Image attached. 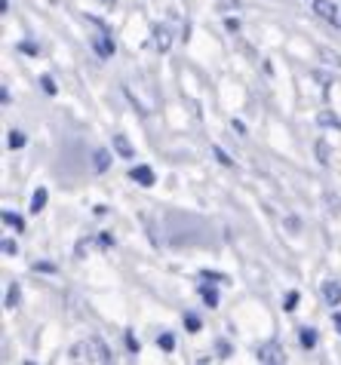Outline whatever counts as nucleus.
Instances as JSON below:
<instances>
[{"mask_svg":"<svg viewBox=\"0 0 341 365\" xmlns=\"http://www.w3.org/2000/svg\"><path fill=\"white\" fill-rule=\"evenodd\" d=\"M71 356H74V359H89V362H111V359H114L111 350H108L98 338H89V341H83V344H77V347L71 350Z\"/></svg>","mask_w":341,"mask_h":365,"instance_id":"1","label":"nucleus"},{"mask_svg":"<svg viewBox=\"0 0 341 365\" xmlns=\"http://www.w3.org/2000/svg\"><path fill=\"white\" fill-rule=\"evenodd\" d=\"M314 13L323 19V22H329V25H338L341 22L335 4H329V0H314Z\"/></svg>","mask_w":341,"mask_h":365,"instance_id":"2","label":"nucleus"},{"mask_svg":"<svg viewBox=\"0 0 341 365\" xmlns=\"http://www.w3.org/2000/svg\"><path fill=\"white\" fill-rule=\"evenodd\" d=\"M129 178L138 181L142 187H151L154 185V172L148 169V166H133V169H129Z\"/></svg>","mask_w":341,"mask_h":365,"instance_id":"3","label":"nucleus"},{"mask_svg":"<svg viewBox=\"0 0 341 365\" xmlns=\"http://www.w3.org/2000/svg\"><path fill=\"white\" fill-rule=\"evenodd\" d=\"M323 298H326V304L329 307H338L341 304V282H323Z\"/></svg>","mask_w":341,"mask_h":365,"instance_id":"4","label":"nucleus"},{"mask_svg":"<svg viewBox=\"0 0 341 365\" xmlns=\"http://www.w3.org/2000/svg\"><path fill=\"white\" fill-rule=\"evenodd\" d=\"M258 362H283V350L277 344H268V347H258Z\"/></svg>","mask_w":341,"mask_h":365,"instance_id":"5","label":"nucleus"},{"mask_svg":"<svg viewBox=\"0 0 341 365\" xmlns=\"http://www.w3.org/2000/svg\"><path fill=\"white\" fill-rule=\"evenodd\" d=\"M114 148H117V154L120 157H126V160H133L136 154H133V148H129V141L123 138V135H114Z\"/></svg>","mask_w":341,"mask_h":365,"instance_id":"6","label":"nucleus"},{"mask_svg":"<svg viewBox=\"0 0 341 365\" xmlns=\"http://www.w3.org/2000/svg\"><path fill=\"white\" fill-rule=\"evenodd\" d=\"M298 341H302V347H317V331L314 329H298Z\"/></svg>","mask_w":341,"mask_h":365,"instance_id":"7","label":"nucleus"},{"mask_svg":"<svg viewBox=\"0 0 341 365\" xmlns=\"http://www.w3.org/2000/svg\"><path fill=\"white\" fill-rule=\"evenodd\" d=\"M93 46H96V53H98V56H102V58H108V56H111V53H114V46H111V43H108V40H105V37H93Z\"/></svg>","mask_w":341,"mask_h":365,"instance_id":"8","label":"nucleus"},{"mask_svg":"<svg viewBox=\"0 0 341 365\" xmlns=\"http://www.w3.org/2000/svg\"><path fill=\"white\" fill-rule=\"evenodd\" d=\"M44 206H46V190H44V187H40V190H37V194L31 197V212H34V215H37V212H40V209H44Z\"/></svg>","mask_w":341,"mask_h":365,"instance_id":"9","label":"nucleus"},{"mask_svg":"<svg viewBox=\"0 0 341 365\" xmlns=\"http://www.w3.org/2000/svg\"><path fill=\"white\" fill-rule=\"evenodd\" d=\"M108 163H111V154L108 150H96V172H105Z\"/></svg>","mask_w":341,"mask_h":365,"instance_id":"10","label":"nucleus"},{"mask_svg":"<svg viewBox=\"0 0 341 365\" xmlns=\"http://www.w3.org/2000/svg\"><path fill=\"white\" fill-rule=\"evenodd\" d=\"M4 221H6V225H9V227H16V230H22V227H25V225H22V218H19V215H16V212H9V209L4 212Z\"/></svg>","mask_w":341,"mask_h":365,"instance_id":"11","label":"nucleus"},{"mask_svg":"<svg viewBox=\"0 0 341 365\" xmlns=\"http://www.w3.org/2000/svg\"><path fill=\"white\" fill-rule=\"evenodd\" d=\"M200 295H203V301L209 304V307H215V304H218V295H215V289L203 286V289H200Z\"/></svg>","mask_w":341,"mask_h":365,"instance_id":"12","label":"nucleus"},{"mask_svg":"<svg viewBox=\"0 0 341 365\" xmlns=\"http://www.w3.org/2000/svg\"><path fill=\"white\" fill-rule=\"evenodd\" d=\"M6 145H9V148H22V145H25V135L19 133V129H13V133H9V138H6Z\"/></svg>","mask_w":341,"mask_h":365,"instance_id":"13","label":"nucleus"},{"mask_svg":"<svg viewBox=\"0 0 341 365\" xmlns=\"http://www.w3.org/2000/svg\"><path fill=\"white\" fill-rule=\"evenodd\" d=\"M16 304H19V286H9V289H6V307L13 310Z\"/></svg>","mask_w":341,"mask_h":365,"instance_id":"14","label":"nucleus"},{"mask_svg":"<svg viewBox=\"0 0 341 365\" xmlns=\"http://www.w3.org/2000/svg\"><path fill=\"white\" fill-rule=\"evenodd\" d=\"M157 49H169V31L166 28H157Z\"/></svg>","mask_w":341,"mask_h":365,"instance_id":"15","label":"nucleus"},{"mask_svg":"<svg viewBox=\"0 0 341 365\" xmlns=\"http://www.w3.org/2000/svg\"><path fill=\"white\" fill-rule=\"evenodd\" d=\"M185 326L190 331H200V317H197V313H185Z\"/></svg>","mask_w":341,"mask_h":365,"instance_id":"16","label":"nucleus"},{"mask_svg":"<svg viewBox=\"0 0 341 365\" xmlns=\"http://www.w3.org/2000/svg\"><path fill=\"white\" fill-rule=\"evenodd\" d=\"M317 120H320V126H335V129H341V123H338V120H335L332 114H320Z\"/></svg>","mask_w":341,"mask_h":365,"instance_id":"17","label":"nucleus"},{"mask_svg":"<svg viewBox=\"0 0 341 365\" xmlns=\"http://www.w3.org/2000/svg\"><path fill=\"white\" fill-rule=\"evenodd\" d=\"M157 344H160V347H163V350H173V347H175L173 334H160V338H157Z\"/></svg>","mask_w":341,"mask_h":365,"instance_id":"18","label":"nucleus"},{"mask_svg":"<svg viewBox=\"0 0 341 365\" xmlns=\"http://www.w3.org/2000/svg\"><path fill=\"white\" fill-rule=\"evenodd\" d=\"M295 304H298V292H289L286 295V310H295Z\"/></svg>","mask_w":341,"mask_h":365,"instance_id":"19","label":"nucleus"},{"mask_svg":"<svg viewBox=\"0 0 341 365\" xmlns=\"http://www.w3.org/2000/svg\"><path fill=\"white\" fill-rule=\"evenodd\" d=\"M40 86H44V89H46V93H49V96H53V93H56V83H53V77H44V80H40Z\"/></svg>","mask_w":341,"mask_h":365,"instance_id":"20","label":"nucleus"},{"mask_svg":"<svg viewBox=\"0 0 341 365\" xmlns=\"http://www.w3.org/2000/svg\"><path fill=\"white\" fill-rule=\"evenodd\" d=\"M4 252H6V255H16V252H19V246H16L13 240H4Z\"/></svg>","mask_w":341,"mask_h":365,"instance_id":"21","label":"nucleus"},{"mask_svg":"<svg viewBox=\"0 0 341 365\" xmlns=\"http://www.w3.org/2000/svg\"><path fill=\"white\" fill-rule=\"evenodd\" d=\"M215 157H218V160H222V163H225V166H230V163H234V160H230V157L225 154V150H222V148H215Z\"/></svg>","mask_w":341,"mask_h":365,"instance_id":"22","label":"nucleus"},{"mask_svg":"<svg viewBox=\"0 0 341 365\" xmlns=\"http://www.w3.org/2000/svg\"><path fill=\"white\" fill-rule=\"evenodd\" d=\"M126 347H129V350H133V353H138V341L133 338V334H126Z\"/></svg>","mask_w":341,"mask_h":365,"instance_id":"23","label":"nucleus"},{"mask_svg":"<svg viewBox=\"0 0 341 365\" xmlns=\"http://www.w3.org/2000/svg\"><path fill=\"white\" fill-rule=\"evenodd\" d=\"M22 53H31V56H37V46H34V43H22Z\"/></svg>","mask_w":341,"mask_h":365,"instance_id":"24","label":"nucleus"},{"mask_svg":"<svg viewBox=\"0 0 341 365\" xmlns=\"http://www.w3.org/2000/svg\"><path fill=\"white\" fill-rule=\"evenodd\" d=\"M0 9H4V13H9V0H0Z\"/></svg>","mask_w":341,"mask_h":365,"instance_id":"25","label":"nucleus"},{"mask_svg":"<svg viewBox=\"0 0 341 365\" xmlns=\"http://www.w3.org/2000/svg\"><path fill=\"white\" fill-rule=\"evenodd\" d=\"M335 326H338V331H341V313H335Z\"/></svg>","mask_w":341,"mask_h":365,"instance_id":"26","label":"nucleus"}]
</instances>
